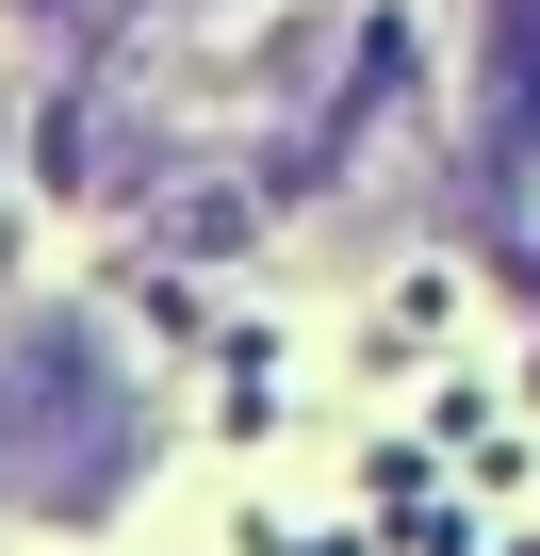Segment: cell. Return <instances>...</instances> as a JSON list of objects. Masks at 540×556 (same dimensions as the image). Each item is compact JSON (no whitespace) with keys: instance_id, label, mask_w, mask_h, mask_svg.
I'll return each mask as SVG.
<instances>
[{"instance_id":"6da1fadb","label":"cell","mask_w":540,"mask_h":556,"mask_svg":"<svg viewBox=\"0 0 540 556\" xmlns=\"http://www.w3.org/2000/svg\"><path fill=\"white\" fill-rule=\"evenodd\" d=\"M115 475H131V409H115L99 344L83 328H34L17 361H0V491L66 507V491H115Z\"/></svg>"},{"instance_id":"7a4b0ae2","label":"cell","mask_w":540,"mask_h":556,"mask_svg":"<svg viewBox=\"0 0 540 556\" xmlns=\"http://www.w3.org/2000/svg\"><path fill=\"white\" fill-rule=\"evenodd\" d=\"M491 115H507V131L540 115V0H507V17H491Z\"/></svg>"}]
</instances>
